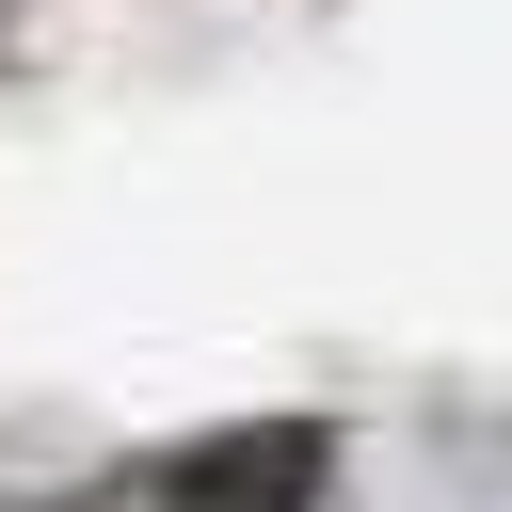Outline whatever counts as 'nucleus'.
<instances>
[{"mask_svg":"<svg viewBox=\"0 0 512 512\" xmlns=\"http://www.w3.org/2000/svg\"><path fill=\"white\" fill-rule=\"evenodd\" d=\"M304 480H320V432L272 416V432H240V448H192V464H176V512H288Z\"/></svg>","mask_w":512,"mask_h":512,"instance_id":"f257e3e1","label":"nucleus"}]
</instances>
